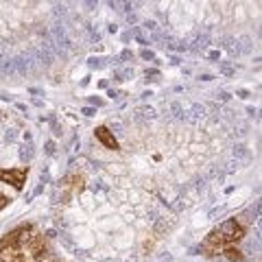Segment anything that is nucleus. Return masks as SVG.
Here are the masks:
<instances>
[{
  "label": "nucleus",
  "instance_id": "1",
  "mask_svg": "<svg viewBox=\"0 0 262 262\" xmlns=\"http://www.w3.org/2000/svg\"><path fill=\"white\" fill-rule=\"evenodd\" d=\"M51 256L44 234L33 225H20L0 238V262H44Z\"/></svg>",
  "mask_w": 262,
  "mask_h": 262
},
{
  "label": "nucleus",
  "instance_id": "2",
  "mask_svg": "<svg viewBox=\"0 0 262 262\" xmlns=\"http://www.w3.org/2000/svg\"><path fill=\"white\" fill-rule=\"evenodd\" d=\"M243 238H245V227L236 219H229L208 234V238L201 243V253L203 256H219L225 249L234 247L236 243H241Z\"/></svg>",
  "mask_w": 262,
  "mask_h": 262
},
{
  "label": "nucleus",
  "instance_id": "5",
  "mask_svg": "<svg viewBox=\"0 0 262 262\" xmlns=\"http://www.w3.org/2000/svg\"><path fill=\"white\" fill-rule=\"evenodd\" d=\"M223 253H225V256H227L229 260H238V262L243 260V256H241V251H238V249H234V247H229V249H225Z\"/></svg>",
  "mask_w": 262,
  "mask_h": 262
},
{
  "label": "nucleus",
  "instance_id": "6",
  "mask_svg": "<svg viewBox=\"0 0 262 262\" xmlns=\"http://www.w3.org/2000/svg\"><path fill=\"white\" fill-rule=\"evenodd\" d=\"M7 206H9V196H5L3 192H0V210H5Z\"/></svg>",
  "mask_w": 262,
  "mask_h": 262
},
{
  "label": "nucleus",
  "instance_id": "4",
  "mask_svg": "<svg viewBox=\"0 0 262 262\" xmlns=\"http://www.w3.org/2000/svg\"><path fill=\"white\" fill-rule=\"evenodd\" d=\"M94 136H96V140L105 146V149H110V151H118V149H120L118 140L114 138V134H112V131H110L107 127H96Z\"/></svg>",
  "mask_w": 262,
  "mask_h": 262
},
{
  "label": "nucleus",
  "instance_id": "3",
  "mask_svg": "<svg viewBox=\"0 0 262 262\" xmlns=\"http://www.w3.org/2000/svg\"><path fill=\"white\" fill-rule=\"evenodd\" d=\"M27 175H29V168H0V182L5 184H11L15 190H22L24 182H27Z\"/></svg>",
  "mask_w": 262,
  "mask_h": 262
},
{
  "label": "nucleus",
  "instance_id": "7",
  "mask_svg": "<svg viewBox=\"0 0 262 262\" xmlns=\"http://www.w3.org/2000/svg\"><path fill=\"white\" fill-rule=\"evenodd\" d=\"M48 262H57V260H48Z\"/></svg>",
  "mask_w": 262,
  "mask_h": 262
}]
</instances>
